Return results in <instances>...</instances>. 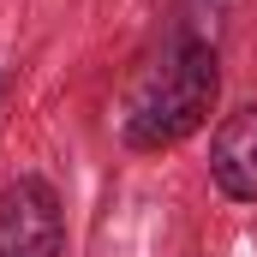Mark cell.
<instances>
[{
  "label": "cell",
  "instance_id": "3957f363",
  "mask_svg": "<svg viewBox=\"0 0 257 257\" xmlns=\"http://www.w3.org/2000/svg\"><path fill=\"white\" fill-rule=\"evenodd\" d=\"M209 180L233 203H257V108L221 114V126L209 138Z\"/></svg>",
  "mask_w": 257,
  "mask_h": 257
},
{
  "label": "cell",
  "instance_id": "6da1fadb",
  "mask_svg": "<svg viewBox=\"0 0 257 257\" xmlns=\"http://www.w3.org/2000/svg\"><path fill=\"white\" fill-rule=\"evenodd\" d=\"M215 96H221V60H215V42L203 36H180L162 60L138 78V90L126 96V132L132 150L144 156H162L174 144H186L209 114H215Z\"/></svg>",
  "mask_w": 257,
  "mask_h": 257
},
{
  "label": "cell",
  "instance_id": "7a4b0ae2",
  "mask_svg": "<svg viewBox=\"0 0 257 257\" xmlns=\"http://www.w3.org/2000/svg\"><path fill=\"white\" fill-rule=\"evenodd\" d=\"M66 251V215L48 180L18 174L0 186V257H60Z\"/></svg>",
  "mask_w": 257,
  "mask_h": 257
}]
</instances>
